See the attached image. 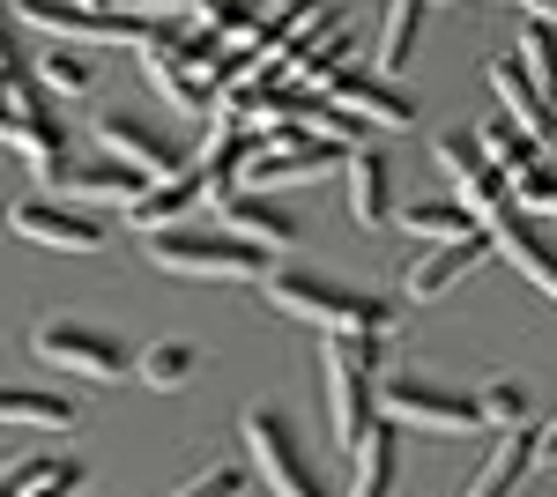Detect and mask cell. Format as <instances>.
Segmentation results:
<instances>
[{"label": "cell", "instance_id": "37", "mask_svg": "<svg viewBox=\"0 0 557 497\" xmlns=\"http://www.w3.org/2000/svg\"><path fill=\"white\" fill-rule=\"evenodd\" d=\"M424 8H431V0H424Z\"/></svg>", "mask_w": 557, "mask_h": 497}, {"label": "cell", "instance_id": "17", "mask_svg": "<svg viewBox=\"0 0 557 497\" xmlns=\"http://www.w3.org/2000/svg\"><path fill=\"white\" fill-rule=\"evenodd\" d=\"M349 460H357L349 497H394V490H401V423L372 415V423H364V438L349 446Z\"/></svg>", "mask_w": 557, "mask_h": 497}, {"label": "cell", "instance_id": "18", "mask_svg": "<svg viewBox=\"0 0 557 497\" xmlns=\"http://www.w3.org/2000/svg\"><path fill=\"white\" fill-rule=\"evenodd\" d=\"M528 468H535V423H513V431H498V446L483 453V468L469 475L461 497H520Z\"/></svg>", "mask_w": 557, "mask_h": 497}, {"label": "cell", "instance_id": "32", "mask_svg": "<svg viewBox=\"0 0 557 497\" xmlns=\"http://www.w3.org/2000/svg\"><path fill=\"white\" fill-rule=\"evenodd\" d=\"M475 409H483V423H498V431L535 423V401H528V386H520V378H491V386L475 394Z\"/></svg>", "mask_w": 557, "mask_h": 497}, {"label": "cell", "instance_id": "22", "mask_svg": "<svg viewBox=\"0 0 557 497\" xmlns=\"http://www.w3.org/2000/svg\"><path fill=\"white\" fill-rule=\"evenodd\" d=\"M83 483H89L83 460L38 453V460H23V468H8V475H0V497H75Z\"/></svg>", "mask_w": 557, "mask_h": 497}, {"label": "cell", "instance_id": "24", "mask_svg": "<svg viewBox=\"0 0 557 497\" xmlns=\"http://www.w3.org/2000/svg\"><path fill=\"white\" fill-rule=\"evenodd\" d=\"M141 67H149V83L172 97L178 112H209V97H215V83L209 75H194V67H178L172 60V45L157 38V45H141Z\"/></svg>", "mask_w": 557, "mask_h": 497}, {"label": "cell", "instance_id": "21", "mask_svg": "<svg viewBox=\"0 0 557 497\" xmlns=\"http://www.w3.org/2000/svg\"><path fill=\"white\" fill-rule=\"evenodd\" d=\"M343 171H349V215L364 231H386L394 223V164H386L380 149H349Z\"/></svg>", "mask_w": 557, "mask_h": 497}, {"label": "cell", "instance_id": "10", "mask_svg": "<svg viewBox=\"0 0 557 497\" xmlns=\"http://www.w3.org/2000/svg\"><path fill=\"white\" fill-rule=\"evenodd\" d=\"M97 149L120 157L127 171H141L149 186L186 171V141H172L157 120H134V112H104V120H97Z\"/></svg>", "mask_w": 557, "mask_h": 497}, {"label": "cell", "instance_id": "8", "mask_svg": "<svg viewBox=\"0 0 557 497\" xmlns=\"http://www.w3.org/2000/svg\"><path fill=\"white\" fill-rule=\"evenodd\" d=\"M380 415L386 423H417V431H475L483 423V409H475V394H461V386H438V378H386L380 386Z\"/></svg>", "mask_w": 557, "mask_h": 497}, {"label": "cell", "instance_id": "6", "mask_svg": "<svg viewBox=\"0 0 557 497\" xmlns=\"http://www.w3.org/2000/svg\"><path fill=\"white\" fill-rule=\"evenodd\" d=\"M15 23H30L45 38H67V45H157L172 23L164 15H127V8H75V0H15L8 8Z\"/></svg>", "mask_w": 557, "mask_h": 497}, {"label": "cell", "instance_id": "25", "mask_svg": "<svg viewBox=\"0 0 557 497\" xmlns=\"http://www.w3.org/2000/svg\"><path fill=\"white\" fill-rule=\"evenodd\" d=\"M475 149H483V164L498 171L506 186H513L520 171H535V164H543V141H528V134H520L513 120H483V126H475Z\"/></svg>", "mask_w": 557, "mask_h": 497}, {"label": "cell", "instance_id": "3", "mask_svg": "<svg viewBox=\"0 0 557 497\" xmlns=\"http://www.w3.org/2000/svg\"><path fill=\"white\" fill-rule=\"evenodd\" d=\"M320 357H327V423H335V438H343V446H357V438H364V423L380 415V364H386V341L327 334V341H320Z\"/></svg>", "mask_w": 557, "mask_h": 497}, {"label": "cell", "instance_id": "28", "mask_svg": "<svg viewBox=\"0 0 557 497\" xmlns=\"http://www.w3.org/2000/svg\"><path fill=\"white\" fill-rule=\"evenodd\" d=\"M30 83H38L45 97H83V89L97 83V67H89V52H75V45H52L38 67H30Z\"/></svg>", "mask_w": 557, "mask_h": 497}, {"label": "cell", "instance_id": "34", "mask_svg": "<svg viewBox=\"0 0 557 497\" xmlns=\"http://www.w3.org/2000/svg\"><path fill=\"white\" fill-rule=\"evenodd\" d=\"M535 460H557V415H550V423H535Z\"/></svg>", "mask_w": 557, "mask_h": 497}, {"label": "cell", "instance_id": "13", "mask_svg": "<svg viewBox=\"0 0 557 497\" xmlns=\"http://www.w3.org/2000/svg\"><path fill=\"white\" fill-rule=\"evenodd\" d=\"M483 238H491V252L513 268L528 290H543L557 305V246H550V231H543V223H528V215L506 208V215H491V223H483Z\"/></svg>", "mask_w": 557, "mask_h": 497}, {"label": "cell", "instance_id": "7", "mask_svg": "<svg viewBox=\"0 0 557 497\" xmlns=\"http://www.w3.org/2000/svg\"><path fill=\"white\" fill-rule=\"evenodd\" d=\"M30 349H38L52 372H75V378H127L134 372V357H127V341L120 334H104V327H89V320H67V312H52V320H38V334H30Z\"/></svg>", "mask_w": 557, "mask_h": 497}, {"label": "cell", "instance_id": "12", "mask_svg": "<svg viewBox=\"0 0 557 497\" xmlns=\"http://www.w3.org/2000/svg\"><path fill=\"white\" fill-rule=\"evenodd\" d=\"M446 178H454V201L469 208L475 223H491V215H506V178L483 164V149H475V126H454V134H438V149H431Z\"/></svg>", "mask_w": 557, "mask_h": 497}, {"label": "cell", "instance_id": "14", "mask_svg": "<svg viewBox=\"0 0 557 497\" xmlns=\"http://www.w3.org/2000/svg\"><path fill=\"white\" fill-rule=\"evenodd\" d=\"M215 223H223L231 238L260 246L268 260L298 246V215H290V208L275 201V194H246V186H231V194H215Z\"/></svg>", "mask_w": 557, "mask_h": 497}, {"label": "cell", "instance_id": "2", "mask_svg": "<svg viewBox=\"0 0 557 497\" xmlns=\"http://www.w3.org/2000/svg\"><path fill=\"white\" fill-rule=\"evenodd\" d=\"M149 260L164 275H186V283H253L268 275V252L231 238L223 223H172V231H149Z\"/></svg>", "mask_w": 557, "mask_h": 497}, {"label": "cell", "instance_id": "5", "mask_svg": "<svg viewBox=\"0 0 557 497\" xmlns=\"http://www.w3.org/2000/svg\"><path fill=\"white\" fill-rule=\"evenodd\" d=\"M238 438H246V453H253V475L275 497H335L327 483H320V468H312V453H305L298 423H290L283 409H246Z\"/></svg>", "mask_w": 557, "mask_h": 497}, {"label": "cell", "instance_id": "33", "mask_svg": "<svg viewBox=\"0 0 557 497\" xmlns=\"http://www.w3.org/2000/svg\"><path fill=\"white\" fill-rule=\"evenodd\" d=\"M172 497H246V468L238 460H209L194 483H178Z\"/></svg>", "mask_w": 557, "mask_h": 497}, {"label": "cell", "instance_id": "11", "mask_svg": "<svg viewBox=\"0 0 557 497\" xmlns=\"http://www.w3.org/2000/svg\"><path fill=\"white\" fill-rule=\"evenodd\" d=\"M320 97H327V112H343L349 126H394V134L417 126V104L386 83V75H372V67H335V75L320 83Z\"/></svg>", "mask_w": 557, "mask_h": 497}, {"label": "cell", "instance_id": "26", "mask_svg": "<svg viewBox=\"0 0 557 497\" xmlns=\"http://www.w3.org/2000/svg\"><path fill=\"white\" fill-rule=\"evenodd\" d=\"M394 223H401L409 238H424V246H454V238L483 231L461 201H409V208H394Z\"/></svg>", "mask_w": 557, "mask_h": 497}, {"label": "cell", "instance_id": "4", "mask_svg": "<svg viewBox=\"0 0 557 497\" xmlns=\"http://www.w3.org/2000/svg\"><path fill=\"white\" fill-rule=\"evenodd\" d=\"M357 141L343 134H312V126H283V134H260L253 157L238 164V186L246 194H275V186H305V178H327L343 171V157Z\"/></svg>", "mask_w": 557, "mask_h": 497}, {"label": "cell", "instance_id": "15", "mask_svg": "<svg viewBox=\"0 0 557 497\" xmlns=\"http://www.w3.org/2000/svg\"><path fill=\"white\" fill-rule=\"evenodd\" d=\"M483 252H491V238H483V231L454 238V246H424V260H409V268H401V290L417 297V305H431V297H446V290H461L475 268H483Z\"/></svg>", "mask_w": 557, "mask_h": 497}, {"label": "cell", "instance_id": "23", "mask_svg": "<svg viewBox=\"0 0 557 497\" xmlns=\"http://www.w3.org/2000/svg\"><path fill=\"white\" fill-rule=\"evenodd\" d=\"M417 30H424V0H386V23H380V45H372V75H401L417 60Z\"/></svg>", "mask_w": 557, "mask_h": 497}, {"label": "cell", "instance_id": "16", "mask_svg": "<svg viewBox=\"0 0 557 497\" xmlns=\"http://www.w3.org/2000/svg\"><path fill=\"white\" fill-rule=\"evenodd\" d=\"M141 186H149V178L127 171L120 157H83V164H60V186H52V194H67L75 208H127Z\"/></svg>", "mask_w": 557, "mask_h": 497}, {"label": "cell", "instance_id": "31", "mask_svg": "<svg viewBox=\"0 0 557 497\" xmlns=\"http://www.w3.org/2000/svg\"><path fill=\"white\" fill-rule=\"evenodd\" d=\"M506 208H513V215H528V223H543V215L557 223V171L550 164L520 171L513 186H506Z\"/></svg>", "mask_w": 557, "mask_h": 497}, {"label": "cell", "instance_id": "30", "mask_svg": "<svg viewBox=\"0 0 557 497\" xmlns=\"http://www.w3.org/2000/svg\"><path fill=\"white\" fill-rule=\"evenodd\" d=\"M134 378H141L149 394H172V386L194 378V349H186V341H149V349L134 357Z\"/></svg>", "mask_w": 557, "mask_h": 497}, {"label": "cell", "instance_id": "9", "mask_svg": "<svg viewBox=\"0 0 557 497\" xmlns=\"http://www.w3.org/2000/svg\"><path fill=\"white\" fill-rule=\"evenodd\" d=\"M8 231L15 238H30L45 252H104L112 246V223L97 215V208H75V201H15L8 208Z\"/></svg>", "mask_w": 557, "mask_h": 497}, {"label": "cell", "instance_id": "35", "mask_svg": "<svg viewBox=\"0 0 557 497\" xmlns=\"http://www.w3.org/2000/svg\"><path fill=\"white\" fill-rule=\"evenodd\" d=\"M75 8H97V15H104V8H112V0H75Z\"/></svg>", "mask_w": 557, "mask_h": 497}, {"label": "cell", "instance_id": "1", "mask_svg": "<svg viewBox=\"0 0 557 497\" xmlns=\"http://www.w3.org/2000/svg\"><path fill=\"white\" fill-rule=\"evenodd\" d=\"M268 305L305 320L312 334H357V341H386L394 334V305L372 290H349L343 275L320 268H268Z\"/></svg>", "mask_w": 557, "mask_h": 497}, {"label": "cell", "instance_id": "19", "mask_svg": "<svg viewBox=\"0 0 557 497\" xmlns=\"http://www.w3.org/2000/svg\"><path fill=\"white\" fill-rule=\"evenodd\" d=\"M209 201V178H201V164H186L178 171V178H157V186H141V194H134V231H172L178 215H194V208Z\"/></svg>", "mask_w": 557, "mask_h": 497}, {"label": "cell", "instance_id": "29", "mask_svg": "<svg viewBox=\"0 0 557 497\" xmlns=\"http://www.w3.org/2000/svg\"><path fill=\"white\" fill-rule=\"evenodd\" d=\"M513 60H520V75L535 83V97H543V104H557V30H550V23H528Z\"/></svg>", "mask_w": 557, "mask_h": 497}, {"label": "cell", "instance_id": "27", "mask_svg": "<svg viewBox=\"0 0 557 497\" xmlns=\"http://www.w3.org/2000/svg\"><path fill=\"white\" fill-rule=\"evenodd\" d=\"M0 423L67 431V423H75V401H67V394H38V386H8V378H0Z\"/></svg>", "mask_w": 557, "mask_h": 497}, {"label": "cell", "instance_id": "20", "mask_svg": "<svg viewBox=\"0 0 557 497\" xmlns=\"http://www.w3.org/2000/svg\"><path fill=\"white\" fill-rule=\"evenodd\" d=\"M491 97H498V120H513L528 141H550L557 134V104L535 97V83L520 75V60H491Z\"/></svg>", "mask_w": 557, "mask_h": 497}, {"label": "cell", "instance_id": "36", "mask_svg": "<svg viewBox=\"0 0 557 497\" xmlns=\"http://www.w3.org/2000/svg\"><path fill=\"white\" fill-rule=\"evenodd\" d=\"M513 8H528V0H513Z\"/></svg>", "mask_w": 557, "mask_h": 497}]
</instances>
